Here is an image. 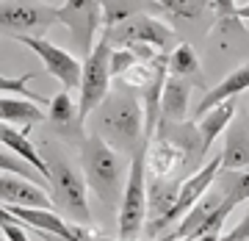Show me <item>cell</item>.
Returning a JSON list of instances; mask_svg holds the SVG:
<instances>
[{
	"label": "cell",
	"mask_w": 249,
	"mask_h": 241,
	"mask_svg": "<svg viewBox=\"0 0 249 241\" xmlns=\"http://www.w3.org/2000/svg\"><path fill=\"white\" fill-rule=\"evenodd\" d=\"M94 130L91 133L103 136L116 152H136L147 142L144 133V106L142 97L124 83L111 86L108 97L100 103V108L91 114Z\"/></svg>",
	"instance_id": "obj_1"
},
{
	"label": "cell",
	"mask_w": 249,
	"mask_h": 241,
	"mask_svg": "<svg viewBox=\"0 0 249 241\" xmlns=\"http://www.w3.org/2000/svg\"><path fill=\"white\" fill-rule=\"evenodd\" d=\"M80 167H83V178L89 183V188L100 197V203H114L122 200L124 191V164L119 158V152L97 133H89L83 139V150H80Z\"/></svg>",
	"instance_id": "obj_2"
},
{
	"label": "cell",
	"mask_w": 249,
	"mask_h": 241,
	"mask_svg": "<svg viewBox=\"0 0 249 241\" xmlns=\"http://www.w3.org/2000/svg\"><path fill=\"white\" fill-rule=\"evenodd\" d=\"M147 142L133 152L127 167V180L119 200V239L136 241L147 224Z\"/></svg>",
	"instance_id": "obj_3"
},
{
	"label": "cell",
	"mask_w": 249,
	"mask_h": 241,
	"mask_svg": "<svg viewBox=\"0 0 249 241\" xmlns=\"http://www.w3.org/2000/svg\"><path fill=\"white\" fill-rule=\"evenodd\" d=\"M50 197L58 211L67 214V219L75 224H89L91 222V208H89V194H86V178L72 167L61 155H50Z\"/></svg>",
	"instance_id": "obj_4"
},
{
	"label": "cell",
	"mask_w": 249,
	"mask_h": 241,
	"mask_svg": "<svg viewBox=\"0 0 249 241\" xmlns=\"http://www.w3.org/2000/svg\"><path fill=\"white\" fill-rule=\"evenodd\" d=\"M111 47H133V45H150L155 50L169 56L175 47L180 45L178 34H175V28H169L163 19H155L150 14H133V17H127L124 22L114 28H106L103 31Z\"/></svg>",
	"instance_id": "obj_5"
},
{
	"label": "cell",
	"mask_w": 249,
	"mask_h": 241,
	"mask_svg": "<svg viewBox=\"0 0 249 241\" xmlns=\"http://www.w3.org/2000/svg\"><path fill=\"white\" fill-rule=\"evenodd\" d=\"M111 53L114 47L106 36H100L97 47L91 50L89 58H83V80L78 89V108H80V122H89V116L100 108V103L111 92Z\"/></svg>",
	"instance_id": "obj_6"
},
{
	"label": "cell",
	"mask_w": 249,
	"mask_h": 241,
	"mask_svg": "<svg viewBox=\"0 0 249 241\" xmlns=\"http://www.w3.org/2000/svg\"><path fill=\"white\" fill-rule=\"evenodd\" d=\"M58 22V6H45L36 0H3L0 6V31L11 39L45 36Z\"/></svg>",
	"instance_id": "obj_7"
},
{
	"label": "cell",
	"mask_w": 249,
	"mask_h": 241,
	"mask_svg": "<svg viewBox=\"0 0 249 241\" xmlns=\"http://www.w3.org/2000/svg\"><path fill=\"white\" fill-rule=\"evenodd\" d=\"M58 22L70 31L72 42L83 58H89L97 47V31L103 22V0H64L58 6Z\"/></svg>",
	"instance_id": "obj_8"
},
{
	"label": "cell",
	"mask_w": 249,
	"mask_h": 241,
	"mask_svg": "<svg viewBox=\"0 0 249 241\" xmlns=\"http://www.w3.org/2000/svg\"><path fill=\"white\" fill-rule=\"evenodd\" d=\"M17 42L25 45L28 50H34V53L42 58V64H45V72L53 75L67 92L80 89V80H83V61H80L75 53L53 45V42H47L45 36H22V39H17Z\"/></svg>",
	"instance_id": "obj_9"
},
{
	"label": "cell",
	"mask_w": 249,
	"mask_h": 241,
	"mask_svg": "<svg viewBox=\"0 0 249 241\" xmlns=\"http://www.w3.org/2000/svg\"><path fill=\"white\" fill-rule=\"evenodd\" d=\"M219 169H222V152H219L216 158H211L208 164H202L194 175H188V178L183 180L180 194H178V203H175V208H172V214L163 219L160 230H166V227H172V224H180V219H183V216H186L188 211H191V208H194L196 203L208 194V188L213 186Z\"/></svg>",
	"instance_id": "obj_10"
},
{
	"label": "cell",
	"mask_w": 249,
	"mask_h": 241,
	"mask_svg": "<svg viewBox=\"0 0 249 241\" xmlns=\"http://www.w3.org/2000/svg\"><path fill=\"white\" fill-rule=\"evenodd\" d=\"M180 186H183V180L178 183L175 178H152L150 188H147V224H144V230L150 236L160 233L163 219L172 214V208L178 203Z\"/></svg>",
	"instance_id": "obj_11"
},
{
	"label": "cell",
	"mask_w": 249,
	"mask_h": 241,
	"mask_svg": "<svg viewBox=\"0 0 249 241\" xmlns=\"http://www.w3.org/2000/svg\"><path fill=\"white\" fill-rule=\"evenodd\" d=\"M191 158L175 139L155 133L147 142V175L150 178H172L175 172Z\"/></svg>",
	"instance_id": "obj_12"
},
{
	"label": "cell",
	"mask_w": 249,
	"mask_h": 241,
	"mask_svg": "<svg viewBox=\"0 0 249 241\" xmlns=\"http://www.w3.org/2000/svg\"><path fill=\"white\" fill-rule=\"evenodd\" d=\"M47 188L36 186L34 180H25V178H17V175H9L3 172L0 175V200L3 205H19V208H50L55 205L53 197L45 194Z\"/></svg>",
	"instance_id": "obj_13"
},
{
	"label": "cell",
	"mask_w": 249,
	"mask_h": 241,
	"mask_svg": "<svg viewBox=\"0 0 249 241\" xmlns=\"http://www.w3.org/2000/svg\"><path fill=\"white\" fill-rule=\"evenodd\" d=\"M247 89H249V61L241 64L238 70H232L224 80H219L216 86H211V89L205 92L202 100H199L196 108H194V122H199V119H202L211 108L219 106V103H224V100H235Z\"/></svg>",
	"instance_id": "obj_14"
},
{
	"label": "cell",
	"mask_w": 249,
	"mask_h": 241,
	"mask_svg": "<svg viewBox=\"0 0 249 241\" xmlns=\"http://www.w3.org/2000/svg\"><path fill=\"white\" fill-rule=\"evenodd\" d=\"M224 133L222 169H249V114H235Z\"/></svg>",
	"instance_id": "obj_15"
},
{
	"label": "cell",
	"mask_w": 249,
	"mask_h": 241,
	"mask_svg": "<svg viewBox=\"0 0 249 241\" xmlns=\"http://www.w3.org/2000/svg\"><path fill=\"white\" fill-rule=\"evenodd\" d=\"M188 97H191V83L186 78H166L163 97H160V122H186L188 116ZM158 122V125H160Z\"/></svg>",
	"instance_id": "obj_16"
},
{
	"label": "cell",
	"mask_w": 249,
	"mask_h": 241,
	"mask_svg": "<svg viewBox=\"0 0 249 241\" xmlns=\"http://www.w3.org/2000/svg\"><path fill=\"white\" fill-rule=\"evenodd\" d=\"M47 119H50V125H53L61 136H67V133H70V136H80V130H83V122H80V108H78V103L72 100V94L67 89L50 97Z\"/></svg>",
	"instance_id": "obj_17"
},
{
	"label": "cell",
	"mask_w": 249,
	"mask_h": 241,
	"mask_svg": "<svg viewBox=\"0 0 249 241\" xmlns=\"http://www.w3.org/2000/svg\"><path fill=\"white\" fill-rule=\"evenodd\" d=\"M0 119H3L6 125H14V128H19L22 133H28L34 125H39V122L45 119V111H42L39 103H34V100L3 94V100H0Z\"/></svg>",
	"instance_id": "obj_18"
},
{
	"label": "cell",
	"mask_w": 249,
	"mask_h": 241,
	"mask_svg": "<svg viewBox=\"0 0 249 241\" xmlns=\"http://www.w3.org/2000/svg\"><path fill=\"white\" fill-rule=\"evenodd\" d=\"M235 114H238L235 100H224V103H219L216 108H211V111L196 122V125H199V136H202V158H205V152L216 144V139L230 128V122L235 119Z\"/></svg>",
	"instance_id": "obj_19"
},
{
	"label": "cell",
	"mask_w": 249,
	"mask_h": 241,
	"mask_svg": "<svg viewBox=\"0 0 249 241\" xmlns=\"http://www.w3.org/2000/svg\"><path fill=\"white\" fill-rule=\"evenodd\" d=\"M0 139H3V147H9V150H14L22 161H28L31 167H36V169L42 172L47 180H50V164H47V158H42L39 155V150H36V144L28 139V133H22L19 128L14 125H0Z\"/></svg>",
	"instance_id": "obj_20"
},
{
	"label": "cell",
	"mask_w": 249,
	"mask_h": 241,
	"mask_svg": "<svg viewBox=\"0 0 249 241\" xmlns=\"http://www.w3.org/2000/svg\"><path fill=\"white\" fill-rule=\"evenodd\" d=\"M213 186L232 205H241L244 200H249V169H219Z\"/></svg>",
	"instance_id": "obj_21"
},
{
	"label": "cell",
	"mask_w": 249,
	"mask_h": 241,
	"mask_svg": "<svg viewBox=\"0 0 249 241\" xmlns=\"http://www.w3.org/2000/svg\"><path fill=\"white\" fill-rule=\"evenodd\" d=\"M0 169L9 172V175H17V178H25V180H34L36 186L47 188V194H50V188H53V183L42 175V172L36 169V167H31L28 161H22L14 150H9V147H3V152H0Z\"/></svg>",
	"instance_id": "obj_22"
},
{
	"label": "cell",
	"mask_w": 249,
	"mask_h": 241,
	"mask_svg": "<svg viewBox=\"0 0 249 241\" xmlns=\"http://www.w3.org/2000/svg\"><path fill=\"white\" fill-rule=\"evenodd\" d=\"M169 75H175V78H196L199 75V58H196L194 47L186 45V42H180L175 50L169 53Z\"/></svg>",
	"instance_id": "obj_23"
},
{
	"label": "cell",
	"mask_w": 249,
	"mask_h": 241,
	"mask_svg": "<svg viewBox=\"0 0 249 241\" xmlns=\"http://www.w3.org/2000/svg\"><path fill=\"white\" fill-rule=\"evenodd\" d=\"M158 3L172 17H183V19H196L205 9L213 6V0H158Z\"/></svg>",
	"instance_id": "obj_24"
},
{
	"label": "cell",
	"mask_w": 249,
	"mask_h": 241,
	"mask_svg": "<svg viewBox=\"0 0 249 241\" xmlns=\"http://www.w3.org/2000/svg\"><path fill=\"white\" fill-rule=\"evenodd\" d=\"M133 14H139V11H133V6L127 0H103V22H106V28L119 25Z\"/></svg>",
	"instance_id": "obj_25"
},
{
	"label": "cell",
	"mask_w": 249,
	"mask_h": 241,
	"mask_svg": "<svg viewBox=\"0 0 249 241\" xmlns=\"http://www.w3.org/2000/svg\"><path fill=\"white\" fill-rule=\"evenodd\" d=\"M31 78H34V75H22V78H9V75H3V78H0V92H3V94H14V92H17L19 97L34 100V103H39V106H50V100L39 97V94H34L31 89H25V83Z\"/></svg>",
	"instance_id": "obj_26"
},
{
	"label": "cell",
	"mask_w": 249,
	"mask_h": 241,
	"mask_svg": "<svg viewBox=\"0 0 249 241\" xmlns=\"http://www.w3.org/2000/svg\"><path fill=\"white\" fill-rule=\"evenodd\" d=\"M136 61H139V58H136L133 50H127V47H114V53H111V72H114V78L124 75Z\"/></svg>",
	"instance_id": "obj_27"
},
{
	"label": "cell",
	"mask_w": 249,
	"mask_h": 241,
	"mask_svg": "<svg viewBox=\"0 0 249 241\" xmlns=\"http://www.w3.org/2000/svg\"><path fill=\"white\" fill-rule=\"evenodd\" d=\"M0 227H3V239L6 241H31L28 233L22 230V224H14L6 211H0Z\"/></svg>",
	"instance_id": "obj_28"
},
{
	"label": "cell",
	"mask_w": 249,
	"mask_h": 241,
	"mask_svg": "<svg viewBox=\"0 0 249 241\" xmlns=\"http://www.w3.org/2000/svg\"><path fill=\"white\" fill-rule=\"evenodd\" d=\"M219 241H249V211L244 214V219H241L235 227H230L227 233H222Z\"/></svg>",
	"instance_id": "obj_29"
},
{
	"label": "cell",
	"mask_w": 249,
	"mask_h": 241,
	"mask_svg": "<svg viewBox=\"0 0 249 241\" xmlns=\"http://www.w3.org/2000/svg\"><path fill=\"white\" fill-rule=\"evenodd\" d=\"M213 9L222 19H235V0H213Z\"/></svg>",
	"instance_id": "obj_30"
},
{
	"label": "cell",
	"mask_w": 249,
	"mask_h": 241,
	"mask_svg": "<svg viewBox=\"0 0 249 241\" xmlns=\"http://www.w3.org/2000/svg\"><path fill=\"white\" fill-rule=\"evenodd\" d=\"M235 19H249V3H244V6L235 9Z\"/></svg>",
	"instance_id": "obj_31"
},
{
	"label": "cell",
	"mask_w": 249,
	"mask_h": 241,
	"mask_svg": "<svg viewBox=\"0 0 249 241\" xmlns=\"http://www.w3.org/2000/svg\"><path fill=\"white\" fill-rule=\"evenodd\" d=\"M222 239V233H208V236H202V239H194V241H219Z\"/></svg>",
	"instance_id": "obj_32"
},
{
	"label": "cell",
	"mask_w": 249,
	"mask_h": 241,
	"mask_svg": "<svg viewBox=\"0 0 249 241\" xmlns=\"http://www.w3.org/2000/svg\"><path fill=\"white\" fill-rule=\"evenodd\" d=\"M47 241H61V239H55V236H47Z\"/></svg>",
	"instance_id": "obj_33"
},
{
	"label": "cell",
	"mask_w": 249,
	"mask_h": 241,
	"mask_svg": "<svg viewBox=\"0 0 249 241\" xmlns=\"http://www.w3.org/2000/svg\"><path fill=\"white\" fill-rule=\"evenodd\" d=\"M119 241H122V239H119ZM155 241H166V239H155Z\"/></svg>",
	"instance_id": "obj_34"
}]
</instances>
